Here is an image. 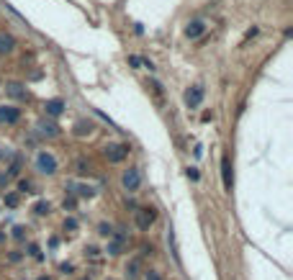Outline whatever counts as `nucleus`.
Wrapping results in <instances>:
<instances>
[{"mask_svg": "<svg viewBox=\"0 0 293 280\" xmlns=\"http://www.w3.org/2000/svg\"><path fill=\"white\" fill-rule=\"evenodd\" d=\"M34 167H36V172H41V175H54V172H57V157H54L52 152L41 149V152L36 154V159H34Z\"/></svg>", "mask_w": 293, "mask_h": 280, "instance_id": "obj_1", "label": "nucleus"}, {"mask_svg": "<svg viewBox=\"0 0 293 280\" xmlns=\"http://www.w3.org/2000/svg\"><path fill=\"white\" fill-rule=\"evenodd\" d=\"M121 185L126 193H136L139 188H142V170L139 167H129V170H123L121 175Z\"/></svg>", "mask_w": 293, "mask_h": 280, "instance_id": "obj_2", "label": "nucleus"}, {"mask_svg": "<svg viewBox=\"0 0 293 280\" xmlns=\"http://www.w3.org/2000/svg\"><path fill=\"white\" fill-rule=\"evenodd\" d=\"M134 218H136V226L142 229V231H147L154 221H157V211H154L152 206H142V209L134 211Z\"/></svg>", "mask_w": 293, "mask_h": 280, "instance_id": "obj_3", "label": "nucleus"}, {"mask_svg": "<svg viewBox=\"0 0 293 280\" xmlns=\"http://www.w3.org/2000/svg\"><path fill=\"white\" fill-rule=\"evenodd\" d=\"M103 154H105L108 162H123L129 157V144H105Z\"/></svg>", "mask_w": 293, "mask_h": 280, "instance_id": "obj_4", "label": "nucleus"}, {"mask_svg": "<svg viewBox=\"0 0 293 280\" xmlns=\"http://www.w3.org/2000/svg\"><path fill=\"white\" fill-rule=\"evenodd\" d=\"M203 95H206V90L200 85H193L188 93H185V106L188 108H198L200 103H203Z\"/></svg>", "mask_w": 293, "mask_h": 280, "instance_id": "obj_5", "label": "nucleus"}, {"mask_svg": "<svg viewBox=\"0 0 293 280\" xmlns=\"http://www.w3.org/2000/svg\"><path fill=\"white\" fill-rule=\"evenodd\" d=\"M108 239H111V242H108V255H113V257L121 255L123 252V244H126V234H123V231H113Z\"/></svg>", "mask_w": 293, "mask_h": 280, "instance_id": "obj_6", "label": "nucleus"}, {"mask_svg": "<svg viewBox=\"0 0 293 280\" xmlns=\"http://www.w3.org/2000/svg\"><path fill=\"white\" fill-rule=\"evenodd\" d=\"M21 119V111L15 108V106H0V124H18Z\"/></svg>", "mask_w": 293, "mask_h": 280, "instance_id": "obj_7", "label": "nucleus"}, {"mask_svg": "<svg viewBox=\"0 0 293 280\" xmlns=\"http://www.w3.org/2000/svg\"><path fill=\"white\" fill-rule=\"evenodd\" d=\"M44 111H46V116L57 119V116L65 113V100H62V98H52V100H46V103H44Z\"/></svg>", "mask_w": 293, "mask_h": 280, "instance_id": "obj_8", "label": "nucleus"}, {"mask_svg": "<svg viewBox=\"0 0 293 280\" xmlns=\"http://www.w3.org/2000/svg\"><path fill=\"white\" fill-rule=\"evenodd\" d=\"M203 34H206V21H200V18H195V21H191L188 26H185V36L188 39H198Z\"/></svg>", "mask_w": 293, "mask_h": 280, "instance_id": "obj_9", "label": "nucleus"}, {"mask_svg": "<svg viewBox=\"0 0 293 280\" xmlns=\"http://www.w3.org/2000/svg\"><path fill=\"white\" fill-rule=\"evenodd\" d=\"M221 180H224V190H231V188H234V175H231V162H229V157L221 159Z\"/></svg>", "mask_w": 293, "mask_h": 280, "instance_id": "obj_10", "label": "nucleus"}, {"mask_svg": "<svg viewBox=\"0 0 293 280\" xmlns=\"http://www.w3.org/2000/svg\"><path fill=\"white\" fill-rule=\"evenodd\" d=\"M5 93L13 98V100H26V87L21 82H5Z\"/></svg>", "mask_w": 293, "mask_h": 280, "instance_id": "obj_11", "label": "nucleus"}, {"mask_svg": "<svg viewBox=\"0 0 293 280\" xmlns=\"http://www.w3.org/2000/svg\"><path fill=\"white\" fill-rule=\"evenodd\" d=\"M36 129H39V134H41V137H46V139H54V137H59V126H57V124H52V121H39V124H36Z\"/></svg>", "mask_w": 293, "mask_h": 280, "instance_id": "obj_12", "label": "nucleus"}, {"mask_svg": "<svg viewBox=\"0 0 293 280\" xmlns=\"http://www.w3.org/2000/svg\"><path fill=\"white\" fill-rule=\"evenodd\" d=\"M15 49V39L8 31H0V54H10Z\"/></svg>", "mask_w": 293, "mask_h": 280, "instance_id": "obj_13", "label": "nucleus"}, {"mask_svg": "<svg viewBox=\"0 0 293 280\" xmlns=\"http://www.w3.org/2000/svg\"><path fill=\"white\" fill-rule=\"evenodd\" d=\"M167 247H170V252H173L175 262L180 265V252H178V242H175V231L173 229H167Z\"/></svg>", "mask_w": 293, "mask_h": 280, "instance_id": "obj_14", "label": "nucleus"}, {"mask_svg": "<svg viewBox=\"0 0 293 280\" xmlns=\"http://www.w3.org/2000/svg\"><path fill=\"white\" fill-rule=\"evenodd\" d=\"M126 275H129V280H134V278L139 275V260H131V262L126 265Z\"/></svg>", "mask_w": 293, "mask_h": 280, "instance_id": "obj_15", "label": "nucleus"}, {"mask_svg": "<svg viewBox=\"0 0 293 280\" xmlns=\"http://www.w3.org/2000/svg\"><path fill=\"white\" fill-rule=\"evenodd\" d=\"M75 134H77V137H85V134H90V124H85V121H77V124H75Z\"/></svg>", "mask_w": 293, "mask_h": 280, "instance_id": "obj_16", "label": "nucleus"}, {"mask_svg": "<svg viewBox=\"0 0 293 280\" xmlns=\"http://www.w3.org/2000/svg\"><path fill=\"white\" fill-rule=\"evenodd\" d=\"M93 193H96V190H93L90 185H77V196L80 198H90Z\"/></svg>", "mask_w": 293, "mask_h": 280, "instance_id": "obj_17", "label": "nucleus"}, {"mask_svg": "<svg viewBox=\"0 0 293 280\" xmlns=\"http://www.w3.org/2000/svg\"><path fill=\"white\" fill-rule=\"evenodd\" d=\"M34 211H36L39 216H46V213H49V203H46V201H39V203L34 206Z\"/></svg>", "mask_w": 293, "mask_h": 280, "instance_id": "obj_18", "label": "nucleus"}, {"mask_svg": "<svg viewBox=\"0 0 293 280\" xmlns=\"http://www.w3.org/2000/svg\"><path fill=\"white\" fill-rule=\"evenodd\" d=\"M98 234H100V237H111V234H113V226H111V224H98Z\"/></svg>", "mask_w": 293, "mask_h": 280, "instance_id": "obj_19", "label": "nucleus"}, {"mask_svg": "<svg viewBox=\"0 0 293 280\" xmlns=\"http://www.w3.org/2000/svg\"><path fill=\"white\" fill-rule=\"evenodd\" d=\"M28 255H31V257H36V260H41V252H39V247H36V244H28Z\"/></svg>", "mask_w": 293, "mask_h": 280, "instance_id": "obj_20", "label": "nucleus"}, {"mask_svg": "<svg viewBox=\"0 0 293 280\" xmlns=\"http://www.w3.org/2000/svg\"><path fill=\"white\" fill-rule=\"evenodd\" d=\"M144 280H162V275H160L157 270H147V275H144Z\"/></svg>", "mask_w": 293, "mask_h": 280, "instance_id": "obj_21", "label": "nucleus"}, {"mask_svg": "<svg viewBox=\"0 0 293 280\" xmlns=\"http://www.w3.org/2000/svg\"><path fill=\"white\" fill-rule=\"evenodd\" d=\"M129 65H131V67H142L144 60H142V57H129Z\"/></svg>", "mask_w": 293, "mask_h": 280, "instance_id": "obj_22", "label": "nucleus"}, {"mask_svg": "<svg viewBox=\"0 0 293 280\" xmlns=\"http://www.w3.org/2000/svg\"><path fill=\"white\" fill-rule=\"evenodd\" d=\"M15 203H18V196H13V193H10V196L5 198V206H15Z\"/></svg>", "mask_w": 293, "mask_h": 280, "instance_id": "obj_23", "label": "nucleus"}, {"mask_svg": "<svg viewBox=\"0 0 293 280\" xmlns=\"http://www.w3.org/2000/svg\"><path fill=\"white\" fill-rule=\"evenodd\" d=\"M65 229H77V221L75 218H67L65 221Z\"/></svg>", "mask_w": 293, "mask_h": 280, "instance_id": "obj_24", "label": "nucleus"}, {"mask_svg": "<svg viewBox=\"0 0 293 280\" xmlns=\"http://www.w3.org/2000/svg\"><path fill=\"white\" fill-rule=\"evenodd\" d=\"M13 237H15V239H23V226H15V231H13Z\"/></svg>", "mask_w": 293, "mask_h": 280, "instance_id": "obj_25", "label": "nucleus"}, {"mask_svg": "<svg viewBox=\"0 0 293 280\" xmlns=\"http://www.w3.org/2000/svg\"><path fill=\"white\" fill-rule=\"evenodd\" d=\"M18 188H21V193H28V188H31V183H28V180H21V185H18Z\"/></svg>", "mask_w": 293, "mask_h": 280, "instance_id": "obj_26", "label": "nucleus"}, {"mask_svg": "<svg viewBox=\"0 0 293 280\" xmlns=\"http://www.w3.org/2000/svg\"><path fill=\"white\" fill-rule=\"evenodd\" d=\"M188 178H191V180H198V170L191 167V170H188Z\"/></svg>", "mask_w": 293, "mask_h": 280, "instance_id": "obj_27", "label": "nucleus"}, {"mask_svg": "<svg viewBox=\"0 0 293 280\" xmlns=\"http://www.w3.org/2000/svg\"><path fill=\"white\" fill-rule=\"evenodd\" d=\"M77 172H88V165H85V162H77Z\"/></svg>", "mask_w": 293, "mask_h": 280, "instance_id": "obj_28", "label": "nucleus"}, {"mask_svg": "<svg viewBox=\"0 0 293 280\" xmlns=\"http://www.w3.org/2000/svg\"><path fill=\"white\" fill-rule=\"evenodd\" d=\"M65 209H70V211L75 209V198H70V201H65Z\"/></svg>", "mask_w": 293, "mask_h": 280, "instance_id": "obj_29", "label": "nucleus"}, {"mask_svg": "<svg viewBox=\"0 0 293 280\" xmlns=\"http://www.w3.org/2000/svg\"><path fill=\"white\" fill-rule=\"evenodd\" d=\"M39 280H52V278H39Z\"/></svg>", "mask_w": 293, "mask_h": 280, "instance_id": "obj_30", "label": "nucleus"}, {"mask_svg": "<svg viewBox=\"0 0 293 280\" xmlns=\"http://www.w3.org/2000/svg\"><path fill=\"white\" fill-rule=\"evenodd\" d=\"M83 280H88V278H83Z\"/></svg>", "mask_w": 293, "mask_h": 280, "instance_id": "obj_31", "label": "nucleus"}]
</instances>
